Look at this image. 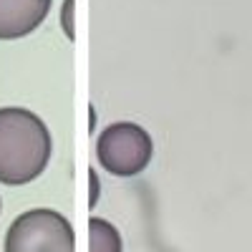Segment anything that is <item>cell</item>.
Listing matches in <instances>:
<instances>
[{"label":"cell","mask_w":252,"mask_h":252,"mask_svg":"<svg viewBox=\"0 0 252 252\" xmlns=\"http://www.w3.org/2000/svg\"><path fill=\"white\" fill-rule=\"evenodd\" d=\"M53 139L46 121L23 106H0V184L23 187L46 172Z\"/></svg>","instance_id":"cell-1"},{"label":"cell","mask_w":252,"mask_h":252,"mask_svg":"<svg viewBox=\"0 0 252 252\" xmlns=\"http://www.w3.org/2000/svg\"><path fill=\"white\" fill-rule=\"evenodd\" d=\"M154 157L152 134L136 121H114L96 139V159L103 172L129 179L141 174Z\"/></svg>","instance_id":"cell-2"},{"label":"cell","mask_w":252,"mask_h":252,"mask_svg":"<svg viewBox=\"0 0 252 252\" xmlns=\"http://www.w3.org/2000/svg\"><path fill=\"white\" fill-rule=\"evenodd\" d=\"M5 252H76L73 224L51 207L20 212L5 232Z\"/></svg>","instance_id":"cell-3"},{"label":"cell","mask_w":252,"mask_h":252,"mask_svg":"<svg viewBox=\"0 0 252 252\" xmlns=\"http://www.w3.org/2000/svg\"><path fill=\"white\" fill-rule=\"evenodd\" d=\"M53 0H0V40H20L40 28Z\"/></svg>","instance_id":"cell-4"},{"label":"cell","mask_w":252,"mask_h":252,"mask_svg":"<svg viewBox=\"0 0 252 252\" xmlns=\"http://www.w3.org/2000/svg\"><path fill=\"white\" fill-rule=\"evenodd\" d=\"M89 252H124V240L114 222L103 217L89 220Z\"/></svg>","instance_id":"cell-5"},{"label":"cell","mask_w":252,"mask_h":252,"mask_svg":"<svg viewBox=\"0 0 252 252\" xmlns=\"http://www.w3.org/2000/svg\"><path fill=\"white\" fill-rule=\"evenodd\" d=\"M61 31L66 35V40H76V0H63L61 13H58Z\"/></svg>","instance_id":"cell-6"},{"label":"cell","mask_w":252,"mask_h":252,"mask_svg":"<svg viewBox=\"0 0 252 252\" xmlns=\"http://www.w3.org/2000/svg\"><path fill=\"white\" fill-rule=\"evenodd\" d=\"M98 197H101V182H98V172L91 166L89 169V207L91 209L98 204Z\"/></svg>","instance_id":"cell-7"},{"label":"cell","mask_w":252,"mask_h":252,"mask_svg":"<svg viewBox=\"0 0 252 252\" xmlns=\"http://www.w3.org/2000/svg\"><path fill=\"white\" fill-rule=\"evenodd\" d=\"M96 126H98V116H96V106H89V131L96 134Z\"/></svg>","instance_id":"cell-8"},{"label":"cell","mask_w":252,"mask_h":252,"mask_svg":"<svg viewBox=\"0 0 252 252\" xmlns=\"http://www.w3.org/2000/svg\"><path fill=\"white\" fill-rule=\"evenodd\" d=\"M0 212H3V202H0Z\"/></svg>","instance_id":"cell-9"}]
</instances>
